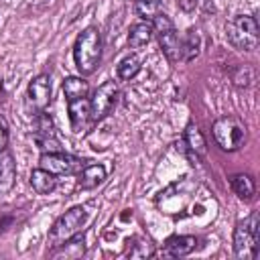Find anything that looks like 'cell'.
<instances>
[{"label": "cell", "mask_w": 260, "mask_h": 260, "mask_svg": "<svg viewBox=\"0 0 260 260\" xmlns=\"http://www.w3.org/2000/svg\"><path fill=\"white\" fill-rule=\"evenodd\" d=\"M32 138H35V142H37L41 152H57V150H61V144H59L57 136H32Z\"/></svg>", "instance_id": "cell-26"}, {"label": "cell", "mask_w": 260, "mask_h": 260, "mask_svg": "<svg viewBox=\"0 0 260 260\" xmlns=\"http://www.w3.org/2000/svg\"><path fill=\"white\" fill-rule=\"evenodd\" d=\"M85 254V238L83 234H75L71 236L69 240H65L63 244L55 246L53 252H51V258H65V260H75V258H81Z\"/></svg>", "instance_id": "cell-11"}, {"label": "cell", "mask_w": 260, "mask_h": 260, "mask_svg": "<svg viewBox=\"0 0 260 260\" xmlns=\"http://www.w3.org/2000/svg\"><path fill=\"white\" fill-rule=\"evenodd\" d=\"M197 4H199V0H179V8L183 10V12H193L195 8H197Z\"/></svg>", "instance_id": "cell-30"}, {"label": "cell", "mask_w": 260, "mask_h": 260, "mask_svg": "<svg viewBox=\"0 0 260 260\" xmlns=\"http://www.w3.org/2000/svg\"><path fill=\"white\" fill-rule=\"evenodd\" d=\"M106 179V167L95 162V165H85L81 171H79V187L81 189H95L98 185H102Z\"/></svg>", "instance_id": "cell-16"}, {"label": "cell", "mask_w": 260, "mask_h": 260, "mask_svg": "<svg viewBox=\"0 0 260 260\" xmlns=\"http://www.w3.org/2000/svg\"><path fill=\"white\" fill-rule=\"evenodd\" d=\"M215 144L225 152H236L246 140V126L234 116H221L211 124Z\"/></svg>", "instance_id": "cell-4"}, {"label": "cell", "mask_w": 260, "mask_h": 260, "mask_svg": "<svg viewBox=\"0 0 260 260\" xmlns=\"http://www.w3.org/2000/svg\"><path fill=\"white\" fill-rule=\"evenodd\" d=\"M232 189H234V193H236L238 197L250 199V197H254V193H256V183H254V179H252L250 175L238 173V175L232 177Z\"/></svg>", "instance_id": "cell-21"}, {"label": "cell", "mask_w": 260, "mask_h": 260, "mask_svg": "<svg viewBox=\"0 0 260 260\" xmlns=\"http://www.w3.org/2000/svg\"><path fill=\"white\" fill-rule=\"evenodd\" d=\"M201 51V32L199 28H189L185 39H181V61L191 63L199 57Z\"/></svg>", "instance_id": "cell-15"}, {"label": "cell", "mask_w": 260, "mask_h": 260, "mask_svg": "<svg viewBox=\"0 0 260 260\" xmlns=\"http://www.w3.org/2000/svg\"><path fill=\"white\" fill-rule=\"evenodd\" d=\"M183 144L189 148V152H193L195 156H205L207 152V142H205V136L201 134V130L197 128V124L189 122L185 126V132H183Z\"/></svg>", "instance_id": "cell-14"}, {"label": "cell", "mask_w": 260, "mask_h": 260, "mask_svg": "<svg viewBox=\"0 0 260 260\" xmlns=\"http://www.w3.org/2000/svg\"><path fill=\"white\" fill-rule=\"evenodd\" d=\"M225 37L232 47L240 51H254L260 41V26H258L256 16L238 14L225 24Z\"/></svg>", "instance_id": "cell-3"}, {"label": "cell", "mask_w": 260, "mask_h": 260, "mask_svg": "<svg viewBox=\"0 0 260 260\" xmlns=\"http://www.w3.org/2000/svg\"><path fill=\"white\" fill-rule=\"evenodd\" d=\"M140 67H142V63H140L138 55H126V57L118 63L116 75H118L120 81H130V79H134V77L138 75Z\"/></svg>", "instance_id": "cell-20"}, {"label": "cell", "mask_w": 260, "mask_h": 260, "mask_svg": "<svg viewBox=\"0 0 260 260\" xmlns=\"http://www.w3.org/2000/svg\"><path fill=\"white\" fill-rule=\"evenodd\" d=\"M260 242V219L258 211H252L248 217L240 219L234 230V254L240 260H254L258 256Z\"/></svg>", "instance_id": "cell-2"}, {"label": "cell", "mask_w": 260, "mask_h": 260, "mask_svg": "<svg viewBox=\"0 0 260 260\" xmlns=\"http://www.w3.org/2000/svg\"><path fill=\"white\" fill-rule=\"evenodd\" d=\"M252 79H254V71L250 69V67H236V73L232 75V81H234V85L236 87H248L250 83H252Z\"/></svg>", "instance_id": "cell-25"}, {"label": "cell", "mask_w": 260, "mask_h": 260, "mask_svg": "<svg viewBox=\"0 0 260 260\" xmlns=\"http://www.w3.org/2000/svg\"><path fill=\"white\" fill-rule=\"evenodd\" d=\"M49 104H51V77L47 73H39L28 81V87H26V98H24L26 112L37 116L45 112Z\"/></svg>", "instance_id": "cell-7"}, {"label": "cell", "mask_w": 260, "mask_h": 260, "mask_svg": "<svg viewBox=\"0 0 260 260\" xmlns=\"http://www.w3.org/2000/svg\"><path fill=\"white\" fill-rule=\"evenodd\" d=\"M39 167L53 173L55 177L59 175H73L77 171H81L85 167V160L83 158H77L73 154H67L63 150H57V152H41V158H39Z\"/></svg>", "instance_id": "cell-8"}, {"label": "cell", "mask_w": 260, "mask_h": 260, "mask_svg": "<svg viewBox=\"0 0 260 260\" xmlns=\"http://www.w3.org/2000/svg\"><path fill=\"white\" fill-rule=\"evenodd\" d=\"M102 35L95 26L83 28L73 43V61L81 75H91L102 63Z\"/></svg>", "instance_id": "cell-1"}, {"label": "cell", "mask_w": 260, "mask_h": 260, "mask_svg": "<svg viewBox=\"0 0 260 260\" xmlns=\"http://www.w3.org/2000/svg\"><path fill=\"white\" fill-rule=\"evenodd\" d=\"M134 2V12L136 16H140L142 20L150 22L158 12H162L160 0H132Z\"/></svg>", "instance_id": "cell-22"}, {"label": "cell", "mask_w": 260, "mask_h": 260, "mask_svg": "<svg viewBox=\"0 0 260 260\" xmlns=\"http://www.w3.org/2000/svg\"><path fill=\"white\" fill-rule=\"evenodd\" d=\"M89 93V85L83 77H65L63 81V95L67 102H73V100H79V98H87Z\"/></svg>", "instance_id": "cell-19"}, {"label": "cell", "mask_w": 260, "mask_h": 260, "mask_svg": "<svg viewBox=\"0 0 260 260\" xmlns=\"http://www.w3.org/2000/svg\"><path fill=\"white\" fill-rule=\"evenodd\" d=\"M83 223H85V207L83 205H75L69 211H65L63 215H59L49 232L51 248H55V246L63 244L65 240H69L71 236H75L83 228Z\"/></svg>", "instance_id": "cell-5"}, {"label": "cell", "mask_w": 260, "mask_h": 260, "mask_svg": "<svg viewBox=\"0 0 260 260\" xmlns=\"http://www.w3.org/2000/svg\"><path fill=\"white\" fill-rule=\"evenodd\" d=\"M32 136H55V122L47 112H41L32 120Z\"/></svg>", "instance_id": "cell-24"}, {"label": "cell", "mask_w": 260, "mask_h": 260, "mask_svg": "<svg viewBox=\"0 0 260 260\" xmlns=\"http://www.w3.org/2000/svg\"><path fill=\"white\" fill-rule=\"evenodd\" d=\"M130 244V240H128ZM130 258H148L154 254V244H150V240L146 238H132V244L126 252Z\"/></svg>", "instance_id": "cell-23"}, {"label": "cell", "mask_w": 260, "mask_h": 260, "mask_svg": "<svg viewBox=\"0 0 260 260\" xmlns=\"http://www.w3.org/2000/svg\"><path fill=\"white\" fill-rule=\"evenodd\" d=\"M118 95H120V87L114 79H108L100 87H95V91L89 98V120L91 122L104 120L116 108Z\"/></svg>", "instance_id": "cell-6"}, {"label": "cell", "mask_w": 260, "mask_h": 260, "mask_svg": "<svg viewBox=\"0 0 260 260\" xmlns=\"http://www.w3.org/2000/svg\"><path fill=\"white\" fill-rule=\"evenodd\" d=\"M6 146H8V124L0 116V152L6 150Z\"/></svg>", "instance_id": "cell-29"}, {"label": "cell", "mask_w": 260, "mask_h": 260, "mask_svg": "<svg viewBox=\"0 0 260 260\" xmlns=\"http://www.w3.org/2000/svg\"><path fill=\"white\" fill-rule=\"evenodd\" d=\"M154 32H152V24L142 20V22H136L130 26V32H128V47L130 49H142L146 47L150 41H152Z\"/></svg>", "instance_id": "cell-17"}, {"label": "cell", "mask_w": 260, "mask_h": 260, "mask_svg": "<svg viewBox=\"0 0 260 260\" xmlns=\"http://www.w3.org/2000/svg\"><path fill=\"white\" fill-rule=\"evenodd\" d=\"M67 114H69L71 130L75 134H79L89 120V98H79V100L67 102Z\"/></svg>", "instance_id": "cell-10"}, {"label": "cell", "mask_w": 260, "mask_h": 260, "mask_svg": "<svg viewBox=\"0 0 260 260\" xmlns=\"http://www.w3.org/2000/svg\"><path fill=\"white\" fill-rule=\"evenodd\" d=\"M195 248H197V238L195 236H171L165 242V246L160 250V256H165V258H181V256L191 254Z\"/></svg>", "instance_id": "cell-9"}, {"label": "cell", "mask_w": 260, "mask_h": 260, "mask_svg": "<svg viewBox=\"0 0 260 260\" xmlns=\"http://www.w3.org/2000/svg\"><path fill=\"white\" fill-rule=\"evenodd\" d=\"M150 24H152V32L154 35H160V32H165V30H171V28H175V24H173V20L165 14V12H158L152 20H150Z\"/></svg>", "instance_id": "cell-27"}, {"label": "cell", "mask_w": 260, "mask_h": 260, "mask_svg": "<svg viewBox=\"0 0 260 260\" xmlns=\"http://www.w3.org/2000/svg\"><path fill=\"white\" fill-rule=\"evenodd\" d=\"M16 181V162L8 150L0 152V193H8Z\"/></svg>", "instance_id": "cell-13"}, {"label": "cell", "mask_w": 260, "mask_h": 260, "mask_svg": "<svg viewBox=\"0 0 260 260\" xmlns=\"http://www.w3.org/2000/svg\"><path fill=\"white\" fill-rule=\"evenodd\" d=\"M28 183H30V187H32L39 195H49V193H53L55 187H57V177H55L53 173H49V171H45V169L39 167V169H35V171L30 173Z\"/></svg>", "instance_id": "cell-18"}, {"label": "cell", "mask_w": 260, "mask_h": 260, "mask_svg": "<svg viewBox=\"0 0 260 260\" xmlns=\"http://www.w3.org/2000/svg\"><path fill=\"white\" fill-rule=\"evenodd\" d=\"M14 221H16V213H0V236H2L8 228H12Z\"/></svg>", "instance_id": "cell-28"}, {"label": "cell", "mask_w": 260, "mask_h": 260, "mask_svg": "<svg viewBox=\"0 0 260 260\" xmlns=\"http://www.w3.org/2000/svg\"><path fill=\"white\" fill-rule=\"evenodd\" d=\"M156 37H158V47H160L162 55L167 57V61H171V63L181 61V37H179V32L175 28H171V30H165Z\"/></svg>", "instance_id": "cell-12"}]
</instances>
